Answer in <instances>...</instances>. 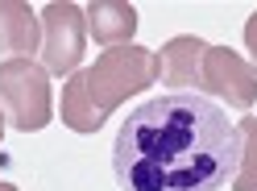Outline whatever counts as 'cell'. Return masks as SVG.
<instances>
[{"mask_svg": "<svg viewBox=\"0 0 257 191\" xmlns=\"http://www.w3.org/2000/svg\"><path fill=\"white\" fill-rule=\"evenodd\" d=\"M0 137H5V113H0Z\"/></svg>", "mask_w": 257, "mask_h": 191, "instance_id": "4fadbf2b", "label": "cell"}, {"mask_svg": "<svg viewBox=\"0 0 257 191\" xmlns=\"http://www.w3.org/2000/svg\"><path fill=\"white\" fill-rule=\"evenodd\" d=\"M42 67L46 75H75L87 46V17L75 0H50L42 13Z\"/></svg>", "mask_w": 257, "mask_h": 191, "instance_id": "277c9868", "label": "cell"}, {"mask_svg": "<svg viewBox=\"0 0 257 191\" xmlns=\"http://www.w3.org/2000/svg\"><path fill=\"white\" fill-rule=\"evenodd\" d=\"M203 54L207 42L195 34H179L158 50V83L170 91H199V75H203Z\"/></svg>", "mask_w": 257, "mask_h": 191, "instance_id": "8992f818", "label": "cell"}, {"mask_svg": "<svg viewBox=\"0 0 257 191\" xmlns=\"http://www.w3.org/2000/svg\"><path fill=\"white\" fill-rule=\"evenodd\" d=\"M245 50L253 54V71H257V13L245 21Z\"/></svg>", "mask_w": 257, "mask_h": 191, "instance_id": "8fae6325", "label": "cell"}, {"mask_svg": "<svg viewBox=\"0 0 257 191\" xmlns=\"http://www.w3.org/2000/svg\"><path fill=\"white\" fill-rule=\"evenodd\" d=\"M236 162V121L199 91H162L137 104L112 141L120 191H224Z\"/></svg>", "mask_w": 257, "mask_h": 191, "instance_id": "6da1fadb", "label": "cell"}, {"mask_svg": "<svg viewBox=\"0 0 257 191\" xmlns=\"http://www.w3.org/2000/svg\"><path fill=\"white\" fill-rule=\"evenodd\" d=\"M199 96L224 100L228 108H253L257 100V71L228 46H207L203 54V75H199Z\"/></svg>", "mask_w": 257, "mask_h": 191, "instance_id": "5b68a950", "label": "cell"}, {"mask_svg": "<svg viewBox=\"0 0 257 191\" xmlns=\"http://www.w3.org/2000/svg\"><path fill=\"white\" fill-rule=\"evenodd\" d=\"M154 83H158V54L146 50V46H137V42L112 46V50H104L100 58H95V67L83 71L87 100H91V108L104 121L116 113L133 91L154 87Z\"/></svg>", "mask_w": 257, "mask_h": 191, "instance_id": "7a4b0ae2", "label": "cell"}, {"mask_svg": "<svg viewBox=\"0 0 257 191\" xmlns=\"http://www.w3.org/2000/svg\"><path fill=\"white\" fill-rule=\"evenodd\" d=\"M62 125L75 133H100V125L104 117L91 108L87 100V87H83V71H75L67 79V87H62Z\"/></svg>", "mask_w": 257, "mask_h": 191, "instance_id": "9c48e42d", "label": "cell"}, {"mask_svg": "<svg viewBox=\"0 0 257 191\" xmlns=\"http://www.w3.org/2000/svg\"><path fill=\"white\" fill-rule=\"evenodd\" d=\"M240 133V162L232 174V191H257V117L236 121Z\"/></svg>", "mask_w": 257, "mask_h": 191, "instance_id": "30bf717a", "label": "cell"}, {"mask_svg": "<svg viewBox=\"0 0 257 191\" xmlns=\"http://www.w3.org/2000/svg\"><path fill=\"white\" fill-rule=\"evenodd\" d=\"M42 50V21L21 0H0V62L29 58Z\"/></svg>", "mask_w": 257, "mask_h": 191, "instance_id": "52a82bcc", "label": "cell"}, {"mask_svg": "<svg viewBox=\"0 0 257 191\" xmlns=\"http://www.w3.org/2000/svg\"><path fill=\"white\" fill-rule=\"evenodd\" d=\"M0 113L13 129L38 133L50 125V75L34 58L0 62Z\"/></svg>", "mask_w": 257, "mask_h": 191, "instance_id": "3957f363", "label": "cell"}, {"mask_svg": "<svg viewBox=\"0 0 257 191\" xmlns=\"http://www.w3.org/2000/svg\"><path fill=\"white\" fill-rule=\"evenodd\" d=\"M83 17H87V34L104 46H128V38L137 34V9L124 0H91Z\"/></svg>", "mask_w": 257, "mask_h": 191, "instance_id": "ba28073f", "label": "cell"}, {"mask_svg": "<svg viewBox=\"0 0 257 191\" xmlns=\"http://www.w3.org/2000/svg\"><path fill=\"white\" fill-rule=\"evenodd\" d=\"M0 191H17V187H13V183H5V179H0Z\"/></svg>", "mask_w": 257, "mask_h": 191, "instance_id": "7c38bea8", "label": "cell"}]
</instances>
